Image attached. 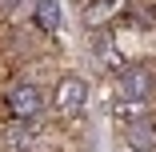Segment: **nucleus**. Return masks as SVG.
<instances>
[{"label":"nucleus","instance_id":"obj_1","mask_svg":"<svg viewBox=\"0 0 156 152\" xmlns=\"http://www.w3.org/2000/svg\"><path fill=\"white\" fill-rule=\"evenodd\" d=\"M4 104H8V112H12L16 120H36L48 100H44V92H40L36 84H12L8 96H4Z\"/></svg>","mask_w":156,"mask_h":152},{"label":"nucleus","instance_id":"obj_2","mask_svg":"<svg viewBox=\"0 0 156 152\" xmlns=\"http://www.w3.org/2000/svg\"><path fill=\"white\" fill-rule=\"evenodd\" d=\"M120 92H124V100H140L144 104L156 92V72L148 64H124L120 68Z\"/></svg>","mask_w":156,"mask_h":152},{"label":"nucleus","instance_id":"obj_3","mask_svg":"<svg viewBox=\"0 0 156 152\" xmlns=\"http://www.w3.org/2000/svg\"><path fill=\"white\" fill-rule=\"evenodd\" d=\"M84 104H88V80H84V76H64V80L56 84V108H60V112L72 116V112H80Z\"/></svg>","mask_w":156,"mask_h":152},{"label":"nucleus","instance_id":"obj_4","mask_svg":"<svg viewBox=\"0 0 156 152\" xmlns=\"http://www.w3.org/2000/svg\"><path fill=\"white\" fill-rule=\"evenodd\" d=\"M124 140H128V152H152L156 148V120L136 116L124 124Z\"/></svg>","mask_w":156,"mask_h":152},{"label":"nucleus","instance_id":"obj_5","mask_svg":"<svg viewBox=\"0 0 156 152\" xmlns=\"http://www.w3.org/2000/svg\"><path fill=\"white\" fill-rule=\"evenodd\" d=\"M120 8H124L120 0H88V4H84V24H88V28H100V24H108Z\"/></svg>","mask_w":156,"mask_h":152},{"label":"nucleus","instance_id":"obj_6","mask_svg":"<svg viewBox=\"0 0 156 152\" xmlns=\"http://www.w3.org/2000/svg\"><path fill=\"white\" fill-rule=\"evenodd\" d=\"M36 24L44 28V32H60L64 16H60V4H56V0H36Z\"/></svg>","mask_w":156,"mask_h":152},{"label":"nucleus","instance_id":"obj_7","mask_svg":"<svg viewBox=\"0 0 156 152\" xmlns=\"http://www.w3.org/2000/svg\"><path fill=\"white\" fill-rule=\"evenodd\" d=\"M96 52H100V60H108V68H116V72L124 68V60H120V52H116V48H112V44L104 40V32L96 36Z\"/></svg>","mask_w":156,"mask_h":152}]
</instances>
